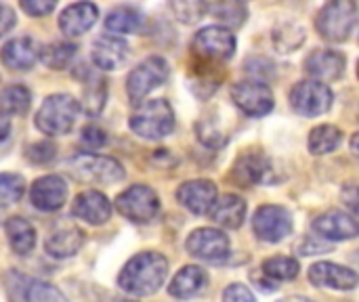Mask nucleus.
<instances>
[{
  "label": "nucleus",
  "mask_w": 359,
  "mask_h": 302,
  "mask_svg": "<svg viewBox=\"0 0 359 302\" xmlns=\"http://www.w3.org/2000/svg\"><path fill=\"white\" fill-rule=\"evenodd\" d=\"M168 275V261L160 252H141L133 256L118 275V286L130 296L156 294Z\"/></svg>",
  "instance_id": "1"
},
{
  "label": "nucleus",
  "mask_w": 359,
  "mask_h": 302,
  "mask_svg": "<svg viewBox=\"0 0 359 302\" xmlns=\"http://www.w3.org/2000/svg\"><path fill=\"white\" fill-rule=\"evenodd\" d=\"M175 109L166 99H149L137 103V109L130 116L133 132L147 141L166 139L175 130Z\"/></svg>",
  "instance_id": "2"
},
{
  "label": "nucleus",
  "mask_w": 359,
  "mask_h": 302,
  "mask_svg": "<svg viewBox=\"0 0 359 302\" xmlns=\"http://www.w3.org/2000/svg\"><path fill=\"white\" fill-rule=\"evenodd\" d=\"M80 114V101H76L67 92H57L44 99L36 114V128L48 137L67 135Z\"/></svg>",
  "instance_id": "3"
},
{
  "label": "nucleus",
  "mask_w": 359,
  "mask_h": 302,
  "mask_svg": "<svg viewBox=\"0 0 359 302\" xmlns=\"http://www.w3.org/2000/svg\"><path fill=\"white\" fill-rule=\"evenodd\" d=\"M358 23V0H328L316 17V27L330 42H345Z\"/></svg>",
  "instance_id": "4"
},
{
  "label": "nucleus",
  "mask_w": 359,
  "mask_h": 302,
  "mask_svg": "<svg viewBox=\"0 0 359 302\" xmlns=\"http://www.w3.org/2000/svg\"><path fill=\"white\" fill-rule=\"evenodd\" d=\"M170 67L168 61L164 57L151 55L147 59H143L130 74L126 80V92L128 99L137 105L141 103L151 90H156L158 86H162L168 80Z\"/></svg>",
  "instance_id": "5"
},
{
  "label": "nucleus",
  "mask_w": 359,
  "mask_h": 302,
  "mask_svg": "<svg viewBox=\"0 0 359 302\" xmlns=\"http://www.w3.org/2000/svg\"><path fill=\"white\" fill-rule=\"evenodd\" d=\"M116 210L133 223H149L160 212V198L149 185H130L116 198Z\"/></svg>",
  "instance_id": "6"
},
{
  "label": "nucleus",
  "mask_w": 359,
  "mask_h": 302,
  "mask_svg": "<svg viewBox=\"0 0 359 302\" xmlns=\"http://www.w3.org/2000/svg\"><path fill=\"white\" fill-rule=\"evenodd\" d=\"M334 95L326 82L320 80H303L290 90V105L297 114L316 118L326 114L332 107Z\"/></svg>",
  "instance_id": "7"
},
{
  "label": "nucleus",
  "mask_w": 359,
  "mask_h": 302,
  "mask_svg": "<svg viewBox=\"0 0 359 302\" xmlns=\"http://www.w3.org/2000/svg\"><path fill=\"white\" fill-rule=\"evenodd\" d=\"M191 48L204 61H229L236 53V36L223 25H208L194 36Z\"/></svg>",
  "instance_id": "8"
},
{
  "label": "nucleus",
  "mask_w": 359,
  "mask_h": 302,
  "mask_svg": "<svg viewBox=\"0 0 359 302\" xmlns=\"http://www.w3.org/2000/svg\"><path fill=\"white\" fill-rule=\"evenodd\" d=\"M72 172L82 181H95L103 185L120 183L126 174L118 160L95 153H78L72 160Z\"/></svg>",
  "instance_id": "9"
},
{
  "label": "nucleus",
  "mask_w": 359,
  "mask_h": 302,
  "mask_svg": "<svg viewBox=\"0 0 359 302\" xmlns=\"http://www.w3.org/2000/svg\"><path fill=\"white\" fill-rule=\"evenodd\" d=\"M231 99L240 111L250 118L267 116L273 109V92L263 80H242L233 84Z\"/></svg>",
  "instance_id": "10"
},
{
  "label": "nucleus",
  "mask_w": 359,
  "mask_h": 302,
  "mask_svg": "<svg viewBox=\"0 0 359 302\" xmlns=\"http://www.w3.org/2000/svg\"><path fill=\"white\" fill-rule=\"evenodd\" d=\"M292 227H294L292 217L284 206H273V204L261 206L252 219V229L257 238L267 244H278L286 240L292 233Z\"/></svg>",
  "instance_id": "11"
},
{
  "label": "nucleus",
  "mask_w": 359,
  "mask_h": 302,
  "mask_svg": "<svg viewBox=\"0 0 359 302\" xmlns=\"http://www.w3.org/2000/svg\"><path fill=\"white\" fill-rule=\"evenodd\" d=\"M185 248L191 256L208 263L223 261L229 254V238L221 229L202 227L191 231V235L185 242Z\"/></svg>",
  "instance_id": "12"
},
{
  "label": "nucleus",
  "mask_w": 359,
  "mask_h": 302,
  "mask_svg": "<svg viewBox=\"0 0 359 302\" xmlns=\"http://www.w3.org/2000/svg\"><path fill=\"white\" fill-rule=\"evenodd\" d=\"M32 204L42 212L59 210L67 200V183L59 174H46L34 181L29 189Z\"/></svg>",
  "instance_id": "13"
},
{
  "label": "nucleus",
  "mask_w": 359,
  "mask_h": 302,
  "mask_svg": "<svg viewBox=\"0 0 359 302\" xmlns=\"http://www.w3.org/2000/svg\"><path fill=\"white\" fill-rule=\"evenodd\" d=\"M72 214L88 225H105L111 219V202L97 189H86L74 198Z\"/></svg>",
  "instance_id": "14"
},
{
  "label": "nucleus",
  "mask_w": 359,
  "mask_h": 302,
  "mask_svg": "<svg viewBox=\"0 0 359 302\" xmlns=\"http://www.w3.org/2000/svg\"><path fill=\"white\" fill-rule=\"evenodd\" d=\"M309 282L316 288H330V290H355L359 277L349 267L337 263H316L309 267Z\"/></svg>",
  "instance_id": "15"
},
{
  "label": "nucleus",
  "mask_w": 359,
  "mask_h": 302,
  "mask_svg": "<svg viewBox=\"0 0 359 302\" xmlns=\"http://www.w3.org/2000/svg\"><path fill=\"white\" fill-rule=\"evenodd\" d=\"M177 200L191 214H198V217L208 214V210L212 208L217 200V185L206 179L187 181L177 189Z\"/></svg>",
  "instance_id": "16"
},
{
  "label": "nucleus",
  "mask_w": 359,
  "mask_h": 302,
  "mask_svg": "<svg viewBox=\"0 0 359 302\" xmlns=\"http://www.w3.org/2000/svg\"><path fill=\"white\" fill-rule=\"evenodd\" d=\"M99 19V8L90 0H80L69 4L59 15V27L67 38H78L86 34Z\"/></svg>",
  "instance_id": "17"
},
{
  "label": "nucleus",
  "mask_w": 359,
  "mask_h": 302,
  "mask_svg": "<svg viewBox=\"0 0 359 302\" xmlns=\"http://www.w3.org/2000/svg\"><path fill=\"white\" fill-rule=\"evenodd\" d=\"M345 65H347L345 55L339 53V50H330V48L313 50L305 59V71H307V76L313 78V80H320V82L339 80L345 74Z\"/></svg>",
  "instance_id": "18"
},
{
  "label": "nucleus",
  "mask_w": 359,
  "mask_h": 302,
  "mask_svg": "<svg viewBox=\"0 0 359 302\" xmlns=\"http://www.w3.org/2000/svg\"><path fill=\"white\" fill-rule=\"evenodd\" d=\"M313 229L324 240H332V242L355 240L359 233L355 214H347V212H341V210H330L326 214H320L313 221Z\"/></svg>",
  "instance_id": "19"
},
{
  "label": "nucleus",
  "mask_w": 359,
  "mask_h": 302,
  "mask_svg": "<svg viewBox=\"0 0 359 302\" xmlns=\"http://www.w3.org/2000/svg\"><path fill=\"white\" fill-rule=\"evenodd\" d=\"M269 170H271V162L261 151H248L236 160L231 179L238 187H252L263 183Z\"/></svg>",
  "instance_id": "20"
},
{
  "label": "nucleus",
  "mask_w": 359,
  "mask_h": 302,
  "mask_svg": "<svg viewBox=\"0 0 359 302\" xmlns=\"http://www.w3.org/2000/svg\"><path fill=\"white\" fill-rule=\"evenodd\" d=\"M128 57V44L124 38L111 34V36H99L93 44V63L103 71H114L124 65Z\"/></svg>",
  "instance_id": "21"
},
{
  "label": "nucleus",
  "mask_w": 359,
  "mask_h": 302,
  "mask_svg": "<svg viewBox=\"0 0 359 302\" xmlns=\"http://www.w3.org/2000/svg\"><path fill=\"white\" fill-rule=\"evenodd\" d=\"M38 55H40V44L32 36H23V38L8 40L0 53V59L6 67L15 71H27L38 61Z\"/></svg>",
  "instance_id": "22"
},
{
  "label": "nucleus",
  "mask_w": 359,
  "mask_h": 302,
  "mask_svg": "<svg viewBox=\"0 0 359 302\" xmlns=\"http://www.w3.org/2000/svg\"><path fill=\"white\" fill-rule=\"evenodd\" d=\"M84 246V231L76 225H59L53 229L44 242V250L53 259H69Z\"/></svg>",
  "instance_id": "23"
},
{
  "label": "nucleus",
  "mask_w": 359,
  "mask_h": 302,
  "mask_svg": "<svg viewBox=\"0 0 359 302\" xmlns=\"http://www.w3.org/2000/svg\"><path fill=\"white\" fill-rule=\"evenodd\" d=\"M78 78L82 82L80 109H84L90 118H95L105 107V101H107V80L101 74L90 71L88 67H84L82 74H78Z\"/></svg>",
  "instance_id": "24"
},
{
  "label": "nucleus",
  "mask_w": 359,
  "mask_h": 302,
  "mask_svg": "<svg viewBox=\"0 0 359 302\" xmlns=\"http://www.w3.org/2000/svg\"><path fill=\"white\" fill-rule=\"evenodd\" d=\"M208 212H210V219L219 227L240 229L246 219V202L236 193H225L223 198L215 200V204Z\"/></svg>",
  "instance_id": "25"
},
{
  "label": "nucleus",
  "mask_w": 359,
  "mask_h": 302,
  "mask_svg": "<svg viewBox=\"0 0 359 302\" xmlns=\"http://www.w3.org/2000/svg\"><path fill=\"white\" fill-rule=\"evenodd\" d=\"M206 286H208V273L198 265H187L172 277L168 292L170 296L185 301V298H194L202 294Z\"/></svg>",
  "instance_id": "26"
},
{
  "label": "nucleus",
  "mask_w": 359,
  "mask_h": 302,
  "mask_svg": "<svg viewBox=\"0 0 359 302\" xmlns=\"http://www.w3.org/2000/svg\"><path fill=\"white\" fill-rule=\"evenodd\" d=\"M17 284H8V290L11 288H17L19 292H13L11 298L15 301H29V302H48V301H65V296L53 288L50 284L46 282H38V280H32V277H21L17 273L11 275Z\"/></svg>",
  "instance_id": "27"
},
{
  "label": "nucleus",
  "mask_w": 359,
  "mask_h": 302,
  "mask_svg": "<svg viewBox=\"0 0 359 302\" xmlns=\"http://www.w3.org/2000/svg\"><path fill=\"white\" fill-rule=\"evenodd\" d=\"M4 231H6V240H8V246L15 254L19 256H25L34 250L36 246V229L32 227L29 221L21 219V217H13L6 221L4 225Z\"/></svg>",
  "instance_id": "28"
},
{
  "label": "nucleus",
  "mask_w": 359,
  "mask_h": 302,
  "mask_svg": "<svg viewBox=\"0 0 359 302\" xmlns=\"http://www.w3.org/2000/svg\"><path fill=\"white\" fill-rule=\"evenodd\" d=\"M208 13L223 23V27L238 29L248 19V8L244 0H215L208 2Z\"/></svg>",
  "instance_id": "29"
},
{
  "label": "nucleus",
  "mask_w": 359,
  "mask_h": 302,
  "mask_svg": "<svg viewBox=\"0 0 359 302\" xmlns=\"http://www.w3.org/2000/svg\"><path fill=\"white\" fill-rule=\"evenodd\" d=\"M32 105V92L23 84H13L0 90V114L4 116H23Z\"/></svg>",
  "instance_id": "30"
},
{
  "label": "nucleus",
  "mask_w": 359,
  "mask_h": 302,
  "mask_svg": "<svg viewBox=\"0 0 359 302\" xmlns=\"http://www.w3.org/2000/svg\"><path fill=\"white\" fill-rule=\"evenodd\" d=\"M76 44L59 40V42H50L46 46H40V55L38 61H42L48 69H65L72 65L74 57H76Z\"/></svg>",
  "instance_id": "31"
},
{
  "label": "nucleus",
  "mask_w": 359,
  "mask_h": 302,
  "mask_svg": "<svg viewBox=\"0 0 359 302\" xmlns=\"http://www.w3.org/2000/svg\"><path fill=\"white\" fill-rule=\"evenodd\" d=\"M343 139V132L334 124H320L309 132L307 145L313 156H326L332 153Z\"/></svg>",
  "instance_id": "32"
},
{
  "label": "nucleus",
  "mask_w": 359,
  "mask_h": 302,
  "mask_svg": "<svg viewBox=\"0 0 359 302\" xmlns=\"http://www.w3.org/2000/svg\"><path fill=\"white\" fill-rule=\"evenodd\" d=\"M139 25H141V15H139V11H135L130 6H118L105 17V29L116 36L133 34L139 29Z\"/></svg>",
  "instance_id": "33"
},
{
  "label": "nucleus",
  "mask_w": 359,
  "mask_h": 302,
  "mask_svg": "<svg viewBox=\"0 0 359 302\" xmlns=\"http://www.w3.org/2000/svg\"><path fill=\"white\" fill-rule=\"evenodd\" d=\"M299 261L292 256H271L263 263V273L273 282H292L299 275Z\"/></svg>",
  "instance_id": "34"
},
{
  "label": "nucleus",
  "mask_w": 359,
  "mask_h": 302,
  "mask_svg": "<svg viewBox=\"0 0 359 302\" xmlns=\"http://www.w3.org/2000/svg\"><path fill=\"white\" fill-rule=\"evenodd\" d=\"M305 40V29L297 23V21H286L280 23L273 29V44L278 46L280 53H290L297 46H301V42Z\"/></svg>",
  "instance_id": "35"
},
{
  "label": "nucleus",
  "mask_w": 359,
  "mask_h": 302,
  "mask_svg": "<svg viewBox=\"0 0 359 302\" xmlns=\"http://www.w3.org/2000/svg\"><path fill=\"white\" fill-rule=\"evenodd\" d=\"M25 193V181L15 172H0V208L17 204Z\"/></svg>",
  "instance_id": "36"
},
{
  "label": "nucleus",
  "mask_w": 359,
  "mask_h": 302,
  "mask_svg": "<svg viewBox=\"0 0 359 302\" xmlns=\"http://www.w3.org/2000/svg\"><path fill=\"white\" fill-rule=\"evenodd\" d=\"M175 17L183 23H198L208 13V0H170Z\"/></svg>",
  "instance_id": "37"
},
{
  "label": "nucleus",
  "mask_w": 359,
  "mask_h": 302,
  "mask_svg": "<svg viewBox=\"0 0 359 302\" xmlns=\"http://www.w3.org/2000/svg\"><path fill=\"white\" fill-rule=\"evenodd\" d=\"M198 139L206 147H223L227 143V132L221 130L212 118H204L198 122Z\"/></svg>",
  "instance_id": "38"
},
{
  "label": "nucleus",
  "mask_w": 359,
  "mask_h": 302,
  "mask_svg": "<svg viewBox=\"0 0 359 302\" xmlns=\"http://www.w3.org/2000/svg\"><path fill=\"white\" fill-rule=\"evenodd\" d=\"M80 145L86 149V151H97L101 147L107 145V132L101 128V126H95V124H88L82 128V135H80Z\"/></svg>",
  "instance_id": "39"
},
{
  "label": "nucleus",
  "mask_w": 359,
  "mask_h": 302,
  "mask_svg": "<svg viewBox=\"0 0 359 302\" xmlns=\"http://www.w3.org/2000/svg\"><path fill=\"white\" fill-rule=\"evenodd\" d=\"M27 158L34 162V164H46L55 158V145L48 143V141H38V143H32L27 147Z\"/></svg>",
  "instance_id": "40"
},
{
  "label": "nucleus",
  "mask_w": 359,
  "mask_h": 302,
  "mask_svg": "<svg viewBox=\"0 0 359 302\" xmlns=\"http://www.w3.org/2000/svg\"><path fill=\"white\" fill-rule=\"evenodd\" d=\"M19 4L29 17H44L55 11L57 0H19Z\"/></svg>",
  "instance_id": "41"
},
{
  "label": "nucleus",
  "mask_w": 359,
  "mask_h": 302,
  "mask_svg": "<svg viewBox=\"0 0 359 302\" xmlns=\"http://www.w3.org/2000/svg\"><path fill=\"white\" fill-rule=\"evenodd\" d=\"M223 301L252 302L255 301V294H252L246 286H242V284H231V286L223 292Z\"/></svg>",
  "instance_id": "42"
},
{
  "label": "nucleus",
  "mask_w": 359,
  "mask_h": 302,
  "mask_svg": "<svg viewBox=\"0 0 359 302\" xmlns=\"http://www.w3.org/2000/svg\"><path fill=\"white\" fill-rule=\"evenodd\" d=\"M15 23H17V17H15L13 8L6 4H0V38L4 34H8L15 27Z\"/></svg>",
  "instance_id": "43"
},
{
  "label": "nucleus",
  "mask_w": 359,
  "mask_h": 302,
  "mask_svg": "<svg viewBox=\"0 0 359 302\" xmlns=\"http://www.w3.org/2000/svg\"><path fill=\"white\" fill-rule=\"evenodd\" d=\"M343 202L351 210V214H358V187L353 183H347L343 187Z\"/></svg>",
  "instance_id": "44"
},
{
  "label": "nucleus",
  "mask_w": 359,
  "mask_h": 302,
  "mask_svg": "<svg viewBox=\"0 0 359 302\" xmlns=\"http://www.w3.org/2000/svg\"><path fill=\"white\" fill-rule=\"evenodd\" d=\"M11 132V122H8V116L0 114V141H4Z\"/></svg>",
  "instance_id": "45"
},
{
  "label": "nucleus",
  "mask_w": 359,
  "mask_h": 302,
  "mask_svg": "<svg viewBox=\"0 0 359 302\" xmlns=\"http://www.w3.org/2000/svg\"><path fill=\"white\" fill-rule=\"evenodd\" d=\"M351 153L353 156H358V132L353 135V139H351Z\"/></svg>",
  "instance_id": "46"
}]
</instances>
